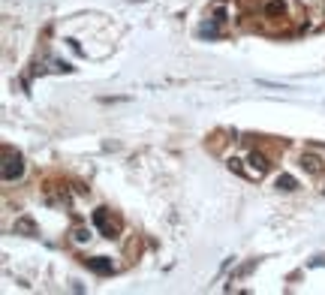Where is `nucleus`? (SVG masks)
Listing matches in <instances>:
<instances>
[{
    "label": "nucleus",
    "instance_id": "nucleus-1",
    "mask_svg": "<svg viewBox=\"0 0 325 295\" xmlns=\"http://www.w3.org/2000/svg\"><path fill=\"white\" fill-rule=\"evenodd\" d=\"M93 226H96L105 238H115L118 229H121V223H118V220H112V211H108V208H96V211H93Z\"/></svg>",
    "mask_w": 325,
    "mask_h": 295
},
{
    "label": "nucleus",
    "instance_id": "nucleus-2",
    "mask_svg": "<svg viewBox=\"0 0 325 295\" xmlns=\"http://www.w3.org/2000/svg\"><path fill=\"white\" fill-rule=\"evenodd\" d=\"M24 172V160L12 151H3V181H15Z\"/></svg>",
    "mask_w": 325,
    "mask_h": 295
},
{
    "label": "nucleus",
    "instance_id": "nucleus-3",
    "mask_svg": "<svg viewBox=\"0 0 325 295\" xmlns=\"http://www.w3.org/2000/svg\"><path fill=\"white\" fill-rule=\"evenodd\" d=\"M247 163H250V178H262L271 169V160H268L265 151H250L247 154Z\"/></svg>",
    "mask_w": 325,
    "mask_h": 295
},
{
    "label": "nucleus",
    "instance_id": "nucleus-4",
    "mask_svg": "<svg viewBox=\"0 0 325 295\" xmlns=\"http://www.w3.org/2000/svg\"><path fill=\"white\" fill-rule=\"evenodd\" d=\"M301 169H304L307 175L319 178V175H325V160H322L319 154H301Z\"/></svg>",
    "mask_w": 325,
    "mask_h": 295
},
{
    "label": "nucleus",
    "instance_id": "nucleus-5",
    "mask_svg": "<svg viewBox=\"0 0 325 295\" xmlns=\"http://www.w3.org/2000/svg\"><path fill=\"white\" fill-rule=\"evenodd\" d=\"M262 12H265V18H283L286 15V3H283V0H265V3H262Z\"/></svg>",
    "mask_w": 325,
    "mask_h": 295
},
{
    "label": "nucleus",
    "instance_id": "nucleus-6",
    "mask_svg": "<svg viewBox=\"0 0 325 295\" xmlns=\"http://www.w3.org/2000/svg\"><path fill=\"white\" fill-rule=\"evenodd\" d=\"M85 262H88V268L96 271V274H112V271H115L112 259H105V256H93V259H85Z\"/></svg>",
    "mask_w": 325,
    "mask_h": 295
},
{
    "label": "nucleus",
    "instance_id": "nucleus-7",
    "mask_svg": "<svg viewBox=\"0 0 325 295\" xmlns=\"http://www.w3.org/2000/svg\"><path fill=\"white\" fill-rule=\"evenodd\" d=\"M12 229H15V235H40V229H36V223L30 217H18Z\"/></svg>",
    "mask_w": 325,
    "mask_h": 295
},
{
    "label": "nucleus",
    "instance_id": "nucleus-8",
    "mask_svg": "<svg viewBox=\"0 0 325 295\" xmlns=\"http://www.w3.org/2000/svg\"><path fill=\"white\" fill-rule=\"evenodd\" d=\"M274 187H277V190H283V193H292V190L298 187V181H295L292 175H277V181H274Z\"/></svg>",
    "mask_w": 325,
    "mask_h": 295
},
{
    "label": "nucleus",
    "instance_id": "nucleus-9",
    "mask_svg": "<svg viewBox=\"0 0 325 295\" xmlns=\"http://www.w3.org/2000/svg\"><path fill=\"white\" fill-rule=\"evenodd\" d=\"M72 241H76V244H88L91 241V229L88 226H76V229H72Z\"/></svg>",
    "mask_w": 325,
    "mask_h": 295
},
{
    "label": "nucleus",
    "instance_id": "nucleus-10",
    "mask_svg": "<svg viewBox=\"0 0 325 295\" xmlns=\"http://www.w3.org/2000/svg\"><path fill=\"white\" fill-rule=\"evenodd\" d=\"M229 169H232V172H238V175H247V178H250V172L241 166V160H238V157H232V160H229Z\"/></svg>",
    "mask_w": 325,
    "mask_h": 295
},
{
    "label": "nucleus",
    "instance_id": "nucleus-11",
    "mask_svg": "<svg viewBox=\"0 0 325 295\" xmlns=\"http://www.w3.org/2000/svg\"><path fill=\"white\" fill-rule=\"evenodd\" d=\"M211 21H217V24H223V21H226V9H223V6H217V9L211 12Z\"/></svg>",
    "mask_w": 325,
    "mask_h": 295
}]
</instances>
